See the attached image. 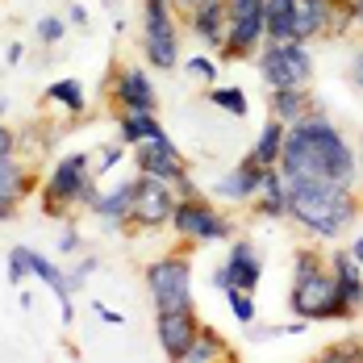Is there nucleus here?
Wrapping results in <instances>:
<instances>
[{
	"label": "nucleus",
	"instance_id": "obj_5",
	"mask_svg": "<svg viewBox=\"0 0 363 363\" xmlns=\"http://www.w3.org/2000/svg\"><path fill=\"white\" fill-rule=\"evenodd\" d=\"M259 79L267 84V92L276 88H309L313 84V50L309 42H263V50L255 55Z\"/></svg>",
	"mask_w": 363,
	"mask_h": 363
},
{
	"label": "nucleus",
	"instance_id": "obj_27",
	"mask_svg": "<svg viewBox=\"0 0 363 363\" xmlns=\"http://www.w3.org/2000/svg\"><path fill=\"white\" fill-rule=\"evenodd\" d=\"M205 101L221 109L225 117H234V121H242L247 113H251V101H247V92L238 88V84H209L205 88Z\"/></svg>",
	"mask_w": 363,
	"mask_h": 363
},
{
	"label": "nucleus",
	"instance_id": "obj_18",
	"mask_svg": "<svg viewBox=\"0 0 363 363\" xmlns=\"http://www.w3.org/2000/svg\"><path fill=\"white\" fill-rule=\"evenodd\" d=\"M322 109V101L313 96V88H276V92H267V113L276 117V121H301V117H309V113Z\"/></svg>",
	"mask_w": 363,
	"mask_h": 363
},
{
	"label": "nucleus",
	"instance_id": "obj_21",
	"mask_svg": "<svg viewBox=\"0 0 363 363\" xmlns=\"http://www.w3.org/2000/svg\"><path fill=\"white\" fill-rule=\"evenodd\" d=\"M163 121L146 109H117V143L125 146H138V143H150V138H163Z\"/></svg>",
	"mask_w": 363,
	"mask_h": 363
},
{
	"label": "nucleus",
	"instance_id": "obj_13",
	"mask_svg": "<svg viewBox=\"0 0 363 363\" xmlns=\"http://www.w3.org/2000/svg\"><path fill=\"white\" fill-rule=\"evenodd\" d=\"M196 334H201L196 305H184V309H155V338H159L163 355H167L172 363L184 359V351L192 347Z\"/></svg>",
	"mask_w": 363,
	"mask_h": 363
},
{
	"label": "nucleus",
	"instance_id": "obj_39",
	"mask_svg": "<svg viewBox=\"0 0 363 363\" xmlns=\"http://www.w3.org/2000/svg\"><path fill=\"white\" fill-rule=\"evenodd\" d=\"M21 59H26V46H21V42H13V46L4 50V63H9V67H21Z\"/></svg>",
	"mask_w": 363,
	"mask_h": 363
},
{
	"label": "nucleus",
	"instance_id": "obj_29",
	"mask_svg": "<svg viewBox=\"0 0 363 363\" xmlns=\"http://www.w3.org/2000/svg\"><path fill=\"white\" fill-rule=\"evenodd\" d=\"M125 159H130V146H125V143L101 146V150L92 155V176H96V180H109V176L121 167V163H125Z\"/></svg>",
	"mask_w": 363,
	"mask_h": 363
},
{
	"label": "nucleus",
	"instance_id": "obj_2",
	"mask_svg": "<svg viewBox=\"0 0 363 363\" xmlns=\"http://www.w3.org/2000/svg\"><path fill=\"white\" fill-rule=\"evenodd\" d=\"M289 180V176H284ZM359 188L334 180H305L292 176L289 180V221H296L309 238L318 242H334L342 238L355 218H359Z\"/></svg>",
	"mask_w": 363,
	"mask_h": 363
},
{
	"label": "nucleus",
	"instance_id": "obj_32",
	"mask_svg": "<svg viewBox=\"0 0 363 363\" xmlns=\"http://www.w3.org/2000/svg\"><path fill=\"white\" fill-rule=\"evenodd\" d=\"M101 272V255H75V267L67 272V280H72V292H79L84 284H88V276H96Z\"/></svg>",
	"mask_w": 363,
	"mask_h": 363
},
{
	"label": "nucleus",
	"instance_id": "obj_44",
	"mask_svg": "<svg viewBox=\"0 0 363 363\" xmlns=\"http://www.w3.org/2000/svg\"><path fill=\"white\" fill-rule=\"evenodd\" d=\"M17 301H21V309H26V313H34V296H30L26 289H17Z\"/></svg>",
	"mask_w": 363,
	"mask_h": 363
},
{
	"label": "nucleus",
	"instance_id": "obj_20",
	"mask_svg": "<svg viewBox=\"0 0 363 363\" xmlns=\"http://www.w3.org/2000/svg\"><path fill=\"white\" fill-rule=\"evenodd\" d=\"M38 184L42 180H34V172H30L17 155H0V196H4V201H13V205L30 201L38 192Z\"/></svg>",
	"mask_w": 363,
	"mask_h": 363
},
{
	"label": "nucleus",
	"instance_id": "obj_24",
	"mask_svg": "<svg viewBox=\"0 0 363 363\" xmlns=\"http://www.w3.org/2000/svg\"><path fill=\"white\" fill-rule=\"evenodd\" d=\"M296 21V0H263V34L267 42H289Z\"/></svg>",
	"mask_w": 363,
	"mask_h": 363
},
{
	"label": "nucleus",
	"instance_id": "obj_40",
	"mask_svg": "<svg viewBox=\"0 0 363 363\" xmlns=\"http://www.w3.org/2000/svg\"><path fill=\"white\" fill-rule=\"evenodd\" d=\"M351 84L363 92V50H355V59H351Z\"/></svg>",
	"mask_w": 363,
	"mask_h": 363
},
{
	"label": "nucleus",
	"instance_id": "obj_26",
	"mask_svg": "<svg viewBox=\"0 0 363 363\" xmlns=\"http://www.w3.org/2000/svg\"><path fill=\"white\" fill-rule=\"evenodd\" d=\"M221 359H234V351L225 347L221 334H213L209 326H201V334L192 338V347L184 351L180 363H221Z\"/></svg>",
	"mask_w": 363,
	"mask_h": 363
},
{
	"label": "nucleus",
	"instance_id": "obj_3",
	"mask_svg": "<svg viewBox=\"0 0 363 363\" xmlns=\"http://www.w3.org/2000/svg\"><path fill=\"white\" fill-rule=\"evenodd\" d=\"M289 309L292 318H305V322H355V313H359L342 301L338 276L330 272V259L313 247H296V255H292Z\"/></svg>",
	"mask_w": 363,
	"mask_h": 363
},
{
	"label": "nucleus",
	"instance_id": "obj_34",
	"mask_svg": "<svg viewBox=\"0 0 363 363\" xmlns=\"http://www.w3.org/2000/svg\"><path fill=\"white\" fill-rule=\"evenodd\" d=\"M55 251L63 255V259H75V255L84 251V234H79V225H75V221L63 218V234H59V247H55Z\"/></svg>",
	"mask_w": 363,
	"mask_h": 363
},
{
	"label": "nucleus",
	"instance_id": "obj_10",
	"mask_svg": "<svg viewBox=\"0 0 363 363\" xmlns=\"http://www.w3.org/2000/svg\"><path fill=\"white\" fill-rule=\"evenodd\" d=\"M176 184L155 180V176H138V192H134V205H130V230H167L172 213H176Z\"/></svg>",
	"mask_w": 363,
	"mask_h": 363
},
{
	"label": "nucleus",
	"instance_id": "obj_4",
	"mask_svg": "<svg viewBox=\"0 0 363 363\" xmlns=\"http://www.w3.org/2000/svg\"><path fill=\"white\" fill-rule=\"evenodd\" d=\"M88 180H92V155H88V150H72V155L55 159L50 172L38 184L42 213H46V218H67L75 205H79V192H84Z\"/></svg>",
	"mask_w": 363,
	"mask_h": 363
},
{
	"label": "nucleus",
	"instance_id": "obj_41",
	"mask_svg": "<svg viewBox=\"0 0 363 363\" xmlns=\"http://www.w3.org/2000/svg\"><path fill=\"white\" fill-rule=\"evenodd\" d=\"M196 192H201V188L192 184V172H188L184 180H176V196H196Z\"/></svg>",
	"mask_w": 363,
	"mask_h": 363
},
{
	"label": "nucleus",
	"instance_id": "obj_45",
	"mask_svg": "<svg viewBox=\"0 0 363 363\" xmlns=\"http://www.w3.org/2000/svg\"><path fill=\"white\" fill-rule=\"evenodd\" d=\"M347 251L355 255V263H359V267H363V234H359V238H355V242H351V247H347Z\"/></svg>",
	"mask_w": 363,
	"mask_h": 363
},
{
	"label": "nucleus",
	"instance_id": "obj_47",
	"mask_svg": "<svg viewBox=\"0 0 363 363\" xmlns=\"http://www.w3.org/2000/svg\"><path fill=\"white\" fill-rule=\"evenodd\" d=\"M4 117H9V96L0 92V121H4Z\"/></svg>",
	"mask_w": 363,
	"mask_h": 363
},
{
	"label": "nucleus",
	"instance_id": "obj_7",
	"mask_svg": "<svg viewBox=\"0 0 363 363\" xmlns=\"http://www.w3.org/2000/svg\"><path fill=\"white\" fill-rule=\"evenodd\" d=\"M172 0H143V59L155 72L180 67V21Z\"/></svg>",
	"mask_w": 363,
	"mask_h": 363
},
{
	"label": "nucleus",
	"instance_id": "obj_12",
	"mask_svg": "<svg viewBox=\"0 0 363 363\" xmlns=\"http://www.w3.org/2000/svg\"><path fill=\"white\" fill-rule=\"evenodd\" d=\"M130 159H134V172L138 176H155V180H167V184H176L188 176V159H184L180 146L172 143V134L130 146Z\"/></svg>",
	"mask_w": 363,
	"mask_h": 363
},
{
	"label": "nucleus",
	"instance_id": "obj_36",
	"mask_svg": "<svg viewBox=\"0 0 363 363\" xmlns=\"http://www.w3.org/2000/svg\"><path fill=\"white\" fill-rule=\"evenodd\" d=\"M92 313L105 322V326H125V313H117V309H109V305H101V301H92Z\"/></svg>",
	"mask_w": 363,
	"mask_h": 363
},
{
	"label": "nucleus",
	"instance_id": "obj_35",
	"mask_svg": "<svg viewBox=\"0 0 363 363\" xmlns=\"http://www.w3.org/2000/svg\"><path fill=\"white\" fill-rule=\"evenodd\" d=\"M26 280H30V267H26V251H21V247H13V251H9V284H13V289H21Z\"/></svg>",
	"mask_w": 363,
	"mask_h": 363
},
{
	"label": "nucleus",
	"instance_id": "obj_43",
	"mask_svg": "<svg viewBox=\"0 0 363 363\" xmlns=\"http://www.w3.org/2000/svg\"><path fill=\"white\" fill-rule=\"evenodd\" d=\"M0 221H17V205L4 201V196H0Z\"/></svg>",
	"mask_w": 363,
	"mask_h": 363
},
{
	"label": "nucleus",
	"instance_id": "obj_14",
	"mask_svg": "<svg viewBox=\"0 0 363 363\" xmlns=\"http://www.w3.org/2000/svg\"><path fill=\"white\" fill-rule=\"evenodd\" d=\"M134 192H138V172L125 176V180L105 184V188H101V201H96L88 213L101 221L109 234H130V205H134Z\"/></svg>",
	"mask_w": 363,
	"mask_h": 363
},
{
	"label": "nucleus",
	"instance_id": "obj_30",
	"mask_svg": "<svg viewBox=\"0 0 363 363\" xmlns=\"http://www.w3.org/2000/svg\"><path fill=\"white\" fill-rule=\"evenodd\" d=\"M67 30H72V26H67L63 13H46V17H38L34 21V34H38L42 46H59V42L67 38Z\"/></svg>",
	"mask_w": 363,
	"mask_h": 363
},
{
	"label": "nucleus",
	"instance_id": "obj_1",
	"mask_svg": "<svg viewBox=\"0 0 363 363\" xmlns=\"http://www.w3.org/2000/svg\"><path fill=\"white\" fill-rule=\"evenodd\" d=\"M284 176H305V180H334V184H359V146L351 143L338 121H330L326 109L292 121L284 134V155H280Z\"/></svg>",
	"mask_w": 363,
	"mask_h": 363
},
{
	"label": "nucleus",
	"instance_id": "obj_22",
	"mask_svg": "<svg viewBox=\"0 0 363 363\" xmlns=\"http://www.w3.org/2000/svg\"><path fill=\"white\" fill-rule=\"evenodd\" d=\"M330 272L338 276V292L351 309H363V267L351 251H330Z\"/></svg>",
	"mask_w": 363,
	"mask_h": 363
},
{
	"label": "nucleus",
	"instance_id": "obj_17",
	"mask_svg": "<svg viewBox=\"0 0 363 363\" xmlns=\"http://www.w3.org/2000/svg\"><path fill=\"white\" fill-rule=\"evenodd\" d=\"M259 188H263V167H259L255 159H242V163H234L225 176H218L213 196L225 201V205H251L255 196H259Z\"/></svg>",
	"mask_w": 363,
	"mask_h": 363
},
{
	"label": "nucleus",
	"instance_id": "obj_16",
	"mask_svg": "<svg viewBox=\"0 0 363 363\" xmlns=\"http://www.w3.org/2000/svg\"><path fill=\"white\" fill-rule=\"evenodd\" d=\"M180 17H184V26H188V34L196 38L201 46H209V50H221L225 46V26H230L225 0H201V4H192Z\"/></svg>",
	"mask_w": 363,
	"mask_h": 363
},
{
	"label": "nucleus",
	"instance_id": "obj_23",
	"mask_svg": "<svg viewBox=\"0 0 363 363\" xmlns=\"http://www.w3.org/2000/svg\"><path fill=\"white\" fill-rule=\"evenodd\" d=\"M284 134H289V125H284V121H276V117H267V121H263V130L255 134L247 159H255L259 167H280V155H284Z\"/></svg>",
	"mask_w": 363,
	"mask_h": 363
},
{
	"label": "nucleus",
	"instance_id": "obj_6",
	"mask_svg": "<svg viewBox=\"0 0 363 363\" xmlns=\"http://www.w3.org/2000/svg\"><path fill=\"white\" fill-rule=\"evenodd\" d=\"M167 230H172L180 242H188V247H209V242H230V238H234V221L225 218L205 192L180 196Z\"/></svg>",
	"mask_w": 363,
	"mask_h": 363
},
{
	"label": "nucleus",
	"instance_id": "obj_8",
	"mask_svg": "<svg viewBox=\"0 0 363 363\" xmlns=\"http://www.w3.org/2000/svg\"><path fill=\"white\" fill-rule=\"evenodd\" d=\"M146 292L155 309H184L192 305V259L184 251H167L146 263Z\"/></svg>",
	"mask_w": 363,
	"mask_h": 363
},
{
	"label": "nucleus",
	"instance_id": "obj_25",
	"mask_svg": "<svg viewBox=\"0 0 363 363\" xmlns=\"http://www.w3.org/2000/svg\"><path fill=\"white\" fill-rule=\"evenodd\" d=\"M42 96H46L50 105H59L63 113H72V117H79V113L88 109V92H84V84H79V79H72V75H63V79H50Z\"/></svg>",
	"mask_w": 363,
	"mask_h": 363
},
{
	"label": "nucleus",
	"instance_id": "obj_31",
	"mask_svg": "<svg viewBox=\"0 0 363 363\" xmlns=\"http://www.w3.org/2000/svg\"><path fill=\"white\" fill-rule=\"evenodd\" d=\"M180 67L192 75V79H201L205 88H209V84H218V59H209V55H201V50H196V55H188V59H180Z\"/></svg>",
	"mask_w": 363,
	"mask_h": 363
},
{
	"label": "nucleus",
	"instance_id": "obj_37",
	"mask_svg": "<svg viewBox=\"0 0 363 363\" xmlns=\"http://www.w3.org/2000/svg\"><path fill=\"white\" fill-rule=\"evenodd\" d=\"M17 143H21L17 130H13L9 121H0V155H17Z\"/></svg>",
	"mask_w": 363,
	"mask_h": 363
},
{
	"label": "nucleus",
	"instance_id": "obj_11",
	"mask_svg": "<svg viewBox=\"0 0 363 363\" xmlns=\"http://www.w3.org/2000/svg\"><path fill=\"white\" fill-rule=\"evenodd\" d=\"M230 251L221 259V267L213 272V289L225 292V289H247V292H259L263 284V255L255 251V242L247 238H230L225 242Z\"/></svg>",
	"mask_w": 363,
	"mask_h": 363
},
{
	"label": "nucleus",
	"instance_id": "obj_48",
	"mask_svg": "<svg viewBox=\"0 0 363 363\" xmlns=\"http://www.w3.org/2000/svg\"><path fill=\"white\" fill-rule=\"evenodd\" d=\"M359 167H363V134H359Z\"/></svg>",
	"mask_w": 363,
	"mask_h": 363
},
{
	"label": "nucleus",
	"instance_id": "obj_19",
	"mask_svg": "<svg viewBox=\"0 0 363 363\" xmlns=\"http://www.w3.org/2000/svg\"><path fill=\"white\" fill-rule=\"evenodd\" d=\"M255 213L267 221H289V180L280 167H263V188L251 201Z\"/></svg>",
	"mask_w": 363,
	"mask_h": 363
},
{
	"label": "nucleus",
	"instance_id": "obj_38",
	"mask_svg": "<svg viewBox=\"0 0 363 363\" xmlns=\"http://www.w3.org/2000/svg\"><path fill=\"white\" fill-rule=\"evenodd\" d=\"M67 26H75V30H88L92 26V17H88L84 4H67Z\"/></svg>",
	"mask_w": 363,
	"mask_h": 363
},
{
	"label": "nucleus",
	"instance_id": "obj_9",
	"mask_svg": "<svg viewBox=\"0 0 363 363\" xmlns=\"http://www.w3.org/2000/svg\"><path fill=\"white\" fill-rule=\"evenodd\" d=\"M230 9V26H225V46L218 50V59L225 63H242L255 59L263 50V0H225Z\"/></svg>",
	"mask_w": 363,
	"mask_h": 363
},
{
	"label": "nucleus",
	"instance_id": "obj_28",
	"mask_svg": "<svg viewBox=\"0 0 363 363\" xmlns=\"http://www.w3.org/2000/svg\"><path fill=\"white\" fill-rule=\"evenodd\" d=\"M225 305H230V318L238 322V326H251L255 318H259V305H255V292L247 289H225Z\"/></svg>",
	"mask_w": 363,
	"mask_h": 363
},
{
	"label": "nucleus",
	"instance_id": "obj_33",
	"mask_svg": "<svg viewBox=\"0 0 363 363\" xmlns=\"http://www.w3.org/2000/svg\"><path fill=\"white\" fill-rule=\"evenodd\" d=\"M322 359L326 363H363V338L359 342H334L322 351Z\"/></svg>",
	"mask_w": 363,
	"mask_h": 363
},
{
	"label": "nucleus",
	"instance_id": "obj_42",
	"mask_svg": "<svg viewBox=\"0 0 363 363\" xmlns=\"http://www.w3.org/2000/svg\"><path fill=\"white\" fill-rule=\"evenodd\" d=\"M351 30H363V0H351Z\"/></svg>",
	"mask_w": 363,
	"mask_h": 363
},
{
	"label": "nucleus",
	"instance_id": "obj_46",
	"mask_svg": "<svg viewBox=\"0 0 363 363\" xmlns=\"http://www.w3.org/2000/svg\"><path fill=\"white\" fill-rule=\"evenodd\" d=\"M172 4H176V13H188V9H192V4H201V0H172Z\"/></svg>",
	"mask_w": 363,
	"mask_h": 363
},
{
	"label": "nucleus",
	"instance_id": "obj_15",
	"mask_svg": "<svg viewBox=\"0 0 363 363\" xmlns=\"http://www.w3.org/2000/svg\"><path fill=\"white\" fill-rule=\"evenodd\" d=\"M113 105L117 109H146V113H159V92L150 84L146 67H117L113 72Z\"/></svg>",
	"mask_w": 363,
	"mask_h": 363
}]
</instances>
